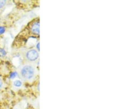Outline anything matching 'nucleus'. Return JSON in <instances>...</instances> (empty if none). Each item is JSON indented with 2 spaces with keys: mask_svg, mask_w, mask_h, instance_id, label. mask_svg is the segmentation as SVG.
Instances as JSON below:
<instances>
[{
  "mask_svg": "<svg viewBox=\"0 0 124 109\" xmlns=\"http://www.w3.org/2000/svg\"><path fill=\"white\" fill-rule=\"evenodd\" d=\"M6 54L7 52L5 49L0 48V57H4Z\"/></svg>",
  "mask_w": 124,
  "mask_h": 109,
  "instance_id": "4",
  "label": "nucleus"
},
{
  "mask_svg": "<svg viewBox=\"0 0 124 109\" xmlns=\"http://www.w3.org/2000/svg\"><path fill=\"white\" fill-rule=\"evenodd\" d=\"M35 68L30 65H24L21 69L22 77L26 80H31L35 76Z\"/></svg>",
  "mask_w": 124,
  "mask_h": 109,
  "instance_id": "1",
  "label": "nucleus"
},
{
  "mask_svg": "<svg viewBox=\"0 0 124 109\" xmlns=\"http://www.w3.org/2000/svg\"><path fill=\"white\" fill-rule=\"evenodd\" d=\"M31 30L32 33L35 35H39L40 30H39V22H36L34 23L31 25Z\"/></svg>",
  "mask_w": 124,
  "mask_h": 109,
  "instance_id": "3",
  "label": "nucleus"
},
{
  "mask_svg": "<svg viewBox=\"0 0 124 109\" xmlns=\"http://www.w3.org/2000/svg\"><path fill=\"white\" fill-rule=\"evenodd\" d=\"M22 82L19 80H17L14 82L13 83V85L16 87H19L22 86Z\"/></svg>",
  "mask_w": 124,
  "mask_h": 109,
  "instance_id": "5",
  "label": "nucleus"
},
{
  "mask_svg": "<svg viewBox=\"0 0 124 109\" xmlns=\"http://www.w3.org/2000/svg\"><path fill=\"white\" fill-rule=\"evenodd\" d=\"M39 45H40V44L38 43L37 45V49H38V50H39Z\"/></svg>",
  "mask_w": 124,
  "mask_h": 109,
  "instance_id": "10",
  "label": "nucleus"
},
{
  "mask_svg": "<svg viewBox=\"0 0 124 109\" xmlns=\"http://www.w3.org/2000/svg\"><path fill=\"white\" fill-rule=\"evenodd\" d=\"M26 57L30 61H34L38 58L39 53L36 50L32 49L27 52Z\"/></svg>",
  "mask_w": 124,
  "mask_h": 109,
  "instance_id": "2",
  "label": "nucleus"
},
{
  "mask_svg": "<svg viewBox=\"0 0 124 109\" xmlns=\"http://www.w3.org/2000/svg\"><path fill=\"white\" fill-rule=\"evenodd\" d=\"M5 32V28L3 27H0V35L2 34Z\"/></svg>",
  "mask_w": 124,
  "mask_h": 109,
  "instance_id": "8",
  "label": "nucleus"
},
{
  "mask_svg": "<svg viewBox=\"0 0 124 109\" xmlns=\"http://www.w3.org/2000/svg\"><path fill=\"white\" fill-rule=\"evenodd\" d=\"M3 86V82L2 80V79L0 78V88H2V87Z\"/></svg>",
  "mask_w": 124,
  "mask_h": 109,
  "instance_id": "9",
  "label": "nucleus"
},
{
  "mask_svg": "<svg viewBox=\"0 0 124 109\" xmlns=\"http://www.w3.org/2000/svg\"><path fill=\"white\" fill-rule=\"evenodd\" d=\"M6 4V1H3V0L0 1V8L5 6Z\"/></svg>",
  "mask_w": 124,
  "mask_h": 109,
  "instance_id": "7",
  "label": "nucleus"
},
{
  "mask_svg": "<svg viewBox=\"0 0 124 109\" xmlns=\"http://www.w3.org/2000/svg\"><path fill=\"white\" fill-rule=\"evenodd\" d=\"M17 76H18V73L16 71H15V72H13L11 73L9 76V78L11 79H14L17 77Z\"/></svg>",
  "mask_w": 124,
  "mask_h": 109,
  "instance_id": "6",
  "label": "nucleus"
}]
</instances>
